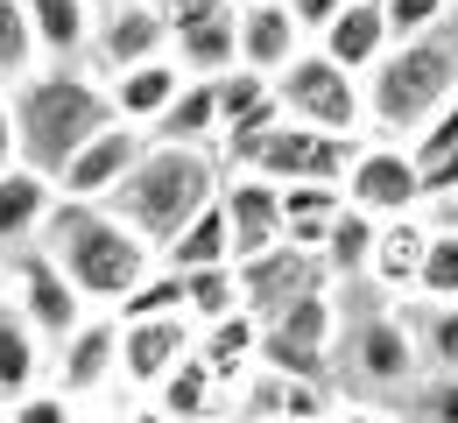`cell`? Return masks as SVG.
Instances as JSON below:
<instances>
[{
	"label": "cell",
	"instance_id": "37",
	"mask_svg": "<svg viewBox=\"0 0 458 423\" xmlns=\"http://www.w3.org/2000/svg\"><path fill=\"white\" fill-rule=\"evenodd\" d=\"M381 14L395 29V43H416V36H445L452 0H381Z\"/></svg>",
	"mask_w": 458,
	"mask_h": 423
},
{
	"label": "cell",
	"instance_id": "44",
	"mask_svg": "<svg viewBox=\"0 0 458 423\" xmlns=\"http://www.w3.org/2000/svg\"><path fill=\"white\" fill-rule=\"evenodd\" d=\"M240 0H170V21H205V14H233Z\"/></svg>",
	"mask_w": 458,
	"mask_h": 423
},
{
	"label": "cell",
	"instance_id": "43",
	"mask_svg": "<svg viewBox=\"0 0 458 423\" xmlns=\"http://www.w3.org/2000/svg\"><path fill=\"white\" fill-rule=\"evenodd\" d=\"M21 163V127H14V99L0 92V170H14Z\"/></svg>",
	"mask_w": 458,
	"mask_h": 423
},
{
	"label": "cell",
	"instance_id": "35",
	"mask_svg": "<svg viewBox=\"0 0 458 423\" xmlns=\"http://www.w3.org/2000/svg\"><path fill=\"white\" fill-rule=\"evenodd\" d=\"M176 310H191V290H183V275H176V268H156V275L120 303L114 317H120V325H141V317H176Z\"/></svg>",
	"mask_w": 458,
	"mask_h": 423
},
{
	"label": "cell",
	"instance_id": "33",
	"mask_svg": "<svg viewBox=\"0 0 458 423\" xmlns=\"http://www.w3.org/2000/svg\"><path fill=\"white\" fill-rule=\"evenodd\" d=\"M183 290H191V317H198V332L247 310V303H240V268H191Z\"/></svg>",
	"mask_w": 458,
	"mask_h": 423
},
{
	"label": "cell",
	"instance_id": "45",
	"mask_svg": "<svg viewBox=\"0 0 458 423\" xmlns=\"http://www.w3.org/2000/svg\"><path fill=\"white\" fill-rule=\"evenodd\" d=\"M430 226H437V233H458V190H452V198H437V205H430Z\"/></svg>",
	"mask_w": 458,
	"mask_h": 423
},
{
	"label": "cell",
	"instance_id": "11",
	"mask_svg": "<svg viewBox=\"0 0 458 423\" xmlns=\"http://www.w3.org/2000/svg\"><path fill=\"white\" fill-rule=\"evenodd\" d=\"M191 353H198V317H191V310L120 325V381H127L134 395H156Z\"/></svg>",
	"mask_w": 458,
	"mask_h": 423
},
{
	"label": "cell",
	"instance_id": "14",
	"mask_svg": "<svg viewBox=\"0 0 458 423\" xmlns=\"http://www.w3.org/2000/svg\"><path fill=\"white\" fill-rule=\"evenodd\" d=\"M141 156H148V134L127 127V121H114L99 141H85V148L71 156V170L57 177V190H64V198H78V205H114V190L134 177Z\"/></svg>",
	"mask_w": 458,
	"mask_h": 423
},
{
	"label": "cell",
	"instance_id": "5",
	"mask_svg": "<svg viewBox=\"0 0 458 423\" xmlns=\"http://www.w3.org/2000/svg\"><path fill=\"white\" fill-rule=\"evenodd\" d=\"M226 170H247V177L268 183H345L352 156H360V134H325V127H254V134H226L219 141Z\"/></svg>",
	"mask_w": 458,
	"mask_h": 423
},
{
	"label": "cell",
	"instance_id": "18",
	"mask_svg": "<svg viewBox=\"0 0 458 423\" xmlns=\"http://www.w3.org/2000/svg\"><path fill=\"white\" fill-rule=\"evenodd\" d=\"M57 205H64L57 177H43V170H29V163L0 170V254L36 247V241H43V226L57 219Z\"/></svg>",
	"mask_w": 458,
	"mask_h": 423
},
{
	"label": "cell",
	"instance_id": "26",
	"mask_svg": "<svg viewBox=\"0 0 458 423\" xmlns=\"http://www.w3.org/2000/svg\"><path fill=\"white\" fill-rule=\"evenodd\" d=\"M163 268H176V275H191V268H233V219H226L219 198L163 247Z\"/></svg>",
	"mask_w": 458,
	"mask_h": 423
},
{
	"label": "cell",
	"instance_id": "12",
	"mask_svg": "<svg viewBox=\"0 0 458 423\" xmlns=\"http://www.w3.org/2000/svg\"><path fill=\"white\" fill-rule=\"evenodd\" d=\"M345 353H352V374L367 388H416L423 381V346H416V325L402 310H381V317H360L345 332Z\"/></svg>",
	"mask_w": 458,
	"mask_h": 423
},
{
	"label": "cell",
	"instance_id": "8",
	"mask_svg": "<svg viewBox=\"0 0 458 423\" xmlns=\"http://www.w3.org/2000/svg\"><path fill=\"white\" fill-rule=\"evenodd\" d=\"M345 205H360L367 219H409L423 212V163L402 141H360L352 170H345Z\"/></svg>",
	"mask_w": 458,
	"mask_h": 423
},
{
	"label": "cell",
	"instance_id": "30",
	"mask_svg": "<svg viewBox=\"0 0 458 423\" xmlns=\"http://www.w3.org/2000/svg\"><path fill=\"white\" fill-rule=\"evenodd\" d=\"M198 360L219 374V388H226L233 374H247V367L261 360V317H219V325H205L198 332Z\"/></svg>",
	"mask_w": 458,
	"mask_h": 423
},
{
	"label": "cell",
	"instance_id": "50",
	"mask_svg": "<svg viewBox=\"0 0 458 423\" xmlns=\"http://www.w3.org/2000/svg\"><path fill=\"white\" fill-rule=\"evenodd\" d=\"M106 7H114V0H99V14H106Z\"/></svg>",
	"mask_w": 458,
	"mask_h": 423
},
{
	"label": "cell",
	"instance_id": "21",
	"mask_svg": "<svg viewBox=\"0 0 458 423\" xmlns=\"http://www.w3.org/2000/svg\"><path fill=\"white\" fill-rule=\"evenodd\" d=\"M310 50H325V57H332V63H345L352 78H367L374 63L395 50V29H388V14H381V7L352 0V7H345L339 21H332V29L318 36V43H310Z\"/></svg>",
	"mask_w": 458,
	"mask_h": 423
},
{
	"label": "cell",
	"instance_id": "53",
	"mask_svg": "<svg viewBox=\"0 0 458 423\" xmlns=\"http://www.w3.org/2000/svg\"><path fill=\"white\" fill-rule=\"evenodd\" d=\"M452 7H458V0H452Z\"/></svg>",
	"mask_w": 458,
	"mask_h": 423
},
{
	"label": "cell",
	"instance_id": "19",
	"mask_svg": "<svg viewBox=\"0 0 458 423\" xmlns=\"http://www.w3.org/2000/svg\"><path fill=\"white\" fill-rule=\"evenodd\" d=\"M183 85H191V71H183L176 57L134 63V71L106 78V92H114V114H120L127 127H141V134H156V121H163L176 99H183Z\"/></svg>",
	"mask_w": 458,
	"mask_h": 423
},
{
	"label": "cell",
	"instance_id": "29",
	"mask_svg": "<svg viewBox=\"0 0 458 423\" xmlns=\"http://www.w3.org/2000/svg\"><path fill=\"white\" fill-rule=\"evenodd\" d=\"M148 141H191V148H219V78H191L183 99L156 121Z\"/></svg>",
	"mask_w": 458,
	"mask_h": 423
},
{
	"label": "cell",
	"instance_id": "25",
	"mask_svg": "<svg viewBox=\"0 0 458 423\" xmlns=\"http://www.w3.org/2000/svg\"><path fill=\"white\" fill-rule=\"evenodd\" d=\"M345 212V183H283V233L289 247H325V233Z\"/></svg>",
	"mask_w": 458,
	"mask_h": 423
},
{
	"label": "cell",
	"instance_id": "15",
	"mask_svg": "<svg viewBox=\"0 0 458 423\" xmlns=\"http://www.w3.org/2000/svg\"><path fill=\"white\" fill-rule=\"evenodd\" d=\"M50 367H57V388L71 402H85V395H99L106 381H120V317L114 310H92L57 353H50Z\"/></svg>",
	"mask_w": 458,
	"mask_h": 423
},
{
	"label": "cell",
	"instance_id": "17",
	"mask_svg": "<svg viewBox=\"0 0 458 423\" xmlns=\"http://www.w3.org/2000/svg\"><path fill=\"white\" fill-rule=\"evenodd\" d=\"M303 50H310V36H303V21H296L289 0H247L240 7V71L283 78Z\"/></svg>",
	"mask_w": 458,
	"mask_h": 423
},
{
	"label": "cell",
	"instance_id": "7",
	"mask_svg": "<svg viewBox=\"0 0 458 423\" xmlns=\"http://www.w3.org/2000/svg\"><path fill=\"white\" fill-rule=\"evenodd\" d=\"M332 346H339V297H332V283L296 297L276 325H261V367L296 374V381H325Z\"/></svg>",
	"mask_w": 458,
	"mask_h": 423
},
{
	"label": "cell",
	"instance_id": "48",
	"mask_svg": "<svg viewBox=\"0 0 458 423\" xmlns=\"http://www.w3.org/2000/svg\"><path fill=\"white\" fill-rule=\"evenodd\" d=\"M134 7H170V0H134Z\"/></svg>",
	"mask_w": 458,
	"mask_h": 423
},
{
	"label": "cell",
	"instance_id": "4",
	"mask_svg": "<svg viewBox=\"0 0 458 423\" xmlns=\"http://www.w3.org/2000/svg\"><path fill=\"white\" fill-rule=\"evenodd\" d=\"M458 92V50L452 36H416L395 43L388 57L367 71V121L395 127V134H423V127L445 114V99Z\"/></svg>",
	"mask_w": 458,
	"mask_h": 423
},
{
	"label": "cell",
	"instance_id": "13",
	"mask_svg": "<svg viewBox=\"0 0 458 423\" xmlns=\"http://www.w3.org/2000/svg\"><path fill=\"white\" fill-rule=\"evenodd\" d=\"M170 43H176L170 7H134V0H114V7L99 14L92 57H99V71H106V78H120V71H134V63L170 57Z\"/></svg>",
	"mask_w": 458,
	"mask_h": 423
},
{
	"label": "cell",
	"instance_id": "3",
	"mask_svg": "<svg viewBox=\"0 0 458 423\" xmlns=\"http://www.w3.org/2000/svg\"><path fill=\"white\" fill-rule=\"evenodd\" d=\"M226 190V156L219 148H191V141H148V156L134 163V177L114 190V212L156 241V254Z\"/></svg>",
	"mask_w": 458,
	"mask_h": 423
},
{
	"label": "cell",
	"instance_id": "23",
	"mask_svg": "<svg viewBox=\"0 0 458 423\" xmlns=\"http://www.w3.org/2000/svg\"><path fill=\"white\" fill-rule=\"evenodd\" d=\"M423 261H430V219H381V241H374V290H388V297H402V290H416L423 283Z\"/></svg>",
	"mask_w": 458,
	"mask_h": 423
},
{
	"label": "cell",
	"instance_id": "6",
	"mask_svg": "<svg viewBox=\"0 0 458 423\" xmlns=\"http://www.w3.org/2000/svg\"><path fill=\"white\" fill-rule=\"evenodd\" d=\"M276 99L296 127H325V134H360V121H367V85L325 50H303L289 63L276 78Z\"/></svg>",
	"mask_w": 458,
	"mask_h": 423
},
{
	"label": "cell",
	"instance_id": "39",
	"mask_svg": "<svg viewBox=\"0 0 458 423\" xmlns=\"http://www.w3.org/2000/svg\"><path fill=\"white\" fill-rule=\"evenodd\" d=\"M7 410H14V423H85L64 388H36V395H21V402H7Z\"/></svg>",
	"mask_w": 458,
	"mask_h": 423
},
{
	"label": "cell",
	"instance_id": "46",
	"mask_svg": "<svg viewBox=\"0 0 458 423\" xmlns=\"http://www.w3.org/2000/svg\"><path fill=\"white\" fill-rule=\"evenodd\" d=\"M332 423H395V417H388V410H360V402H352V410H339Z\"/></svg>",
	"mask_w": 458,
	"mask_h": 423
},
{
	"label": "cell",
	"instance_id": "31",
	"mask_svg": "<svg viewBox=\"0 0 458 423\" xmlns=\"http://www.w3.org/2000/svg\"><path fill=\"white\" fill-rule=\"evenodd\" d=\"M156 410H163L170 423H219V374L191 353V360L156 388Z\"/></svg>",
	"mask_w": 458,
	"mask_h": 423
},
{
	"label": "cell",
	"instance_id": "20",
	"mask_svg": "<svg viewBox=\"0 0 458 423\" xmlns=\"http://www.w3.org/2000/svg\"><path fill=\"white\" fill-rule=\"evenodd\" d=\"M43 367H50V339L29 325V310L7 297L0 303V402H21L43 388Z\"/></svg>",
	"mask_w": 458,
	"mask_h": 423
},
{
	"label": "cell",
	"instance_id": "51",
	"mask_svg": "<svg viewBox=\"0 0 458 423\" xmlns=\"http://www.w3.org/2000/svg\"><path fill=\"white\" fill-rule=\"evenodd\" d=\"M367 7H381V0H367Z\"/></svg>",
	"mask_w": 458,
	"mask_h": 423
},
{
	"label": "cell",
	"instance_id": "49",
	"mask_svg": "<svg viewBox=\"0 0 458 423\" xmlns=\"http://www.w3.org/2000/svg\"><path fill=\"white\" fill-rule=\"evenodd\" d=\"M0 423H14V410H7V402H0Z\"/></svg>",
	"mask_w": 458,
	"mask_h": 423
},
{
	"label": "cell",
	"instance_id": "36",
	"mask_svg": "<svg viewBox=\"0 0 458 423\" xmlns=\"http://www.w3.org/2000/svg\"><path fill=\"white\" fill-rule=\"evenodd\" d=\"M416 297L423 303H458V233H437V226H430V261H423Z\"/></svg>",
	"mask_w": 458,
	"mask_h": 423
},
{
	"label": "cell",
	"instance_id": "32",
	"mask_svg": "<svg viewBox=\"0 0 458 423\" xmlns=\"http://www.w3.org/2000/svg\"><path fill=\"white\" fill-rule=\"evenodd\" d=\"M36 21H29V0H0V92H14L29 71H36Z\"/></svg>",
	"mask_w": 458,
	"mask_h": 423
},
{
	"label": "cell",
	"instance_id": "27",
	"mask_svg": "<svg viewBox=\"0 0 458 423\" xmlns=\"http://www.w3.org/2000/svg\"><path fill=\"white\" fill-rule=\"evenodd\" d=\"M247 410L261 423H318L325 417V381H296V374L261 367L254 388H247Z\"/></svg>",
	"mask_w": 458,
	"mask_h": 423
},
{
	"label": "cell",
	"instance_id": "28",
	"mask_svg": "<svg viewBox=\"0 0 458 423\" xmlns=\"http://www.w3.org/2000/svg\"><path fill=\"white\" fill-rule=\"evenodd\" d=\"M374 241H381V219H367L360 205H345L339 226H332V233H325V247H318V254H325L332 290H339V283H367V275H374Z\"/></svg>",
	"mask_w": 458,
	"mask_h": 423
},
{
	"label": "cell",
	"instance_id": "38",
	"mask_svg": "<svg viewBox=\"0 0 458 423\" xmlns=\"http://www.w3.org/2000/svg\"><path fill=\"white\" fill-rule=\"evenodd\" d=\"M416 423H458V374H423L416 381Z\"/></svg>",
	"mask_w": 458,
	"mask_h": 423
},
{
	"label": "cell",
	"instance_id": "52",
	"mask_svg": "<svg viewBox=\"0 0 458 423\" xmlns=\"http://www.w3.org/2000/svg\"><path fill=\"white\" fill-rule=\"evenodd\" d=\"M240 7H247V0H240Z\"/></svg>",
	"mask_w": 458,
	"mask_h": 423
},
{
	"label": "cell",
	"instance_id": "16",
	"mask_svg": "<svg viewBox=\"0 0 458 423\" xmlns=\"http://www.w3.org/2000/svg\"><path fill=\"white\" fill-rule=\"evenodd\" d=\"M219 205H226V219H233V261H254V254H268V247L289 241V233H283V183L247 177V170H226Z\"/></svg>",
	"mask_w": 458,
	"mask_h": 423
},
{
	"label": "cell",
	"instance_id": "22",
	"mask_svg": "<svg viewBox=\"0 0 458 423\" xmlns=\"http://www.w3.org/2000/svg\"><path fill=\"white\" fill-rule=\"evenodd\" d=\"M29 21H36L43 63H78V57H92L99 0H29Z\"/></svg>",
	"mask_w": 458,
	"mask_h": 423
},
{
	"label": "cell",
	"instance_id": "34",
	"mask_svg": "<svg viewBox=\"0 0 458 423\" xmlns=\"http://www.w3.org/2000/svg\"><path fill=\"white\" fill-rule=\"evenodd\" d=\"M416 346H423V374H458V303H423Z\"/></svg>",
	"mask_w": 458,
	"mask_h": 423
},
{
	"label": "cell",
	"instance_id": "42",
	"mask_svg": "<svg viewBox=\"0 0 458 423\" xmlns=\"http://www.w3.org/2000/svg\"><path fill=\"white\" fill-rule=\"evenodd\" d=\"M452 190H458V148L437 156V163H423V205H437V198H452Z\"/></svg>",
	"mask_w": 458,
	"mask_h": 423
},
{
	"label": "cell",
	"instance_id": "2",
	"mask_svg": "<svg viewBox=\"0 0 458 423\" xmlns=\"http://www.w3.org/2000/svg\"><path fill=\"white\" fill-rule=\"evenodd\" d=\"M7 99H14V127H21V163L43 170V177H64L71 156L120 121L106 78H92V71H78V63H43V71H29Z\"/></svg>",
	"mask_w": 458,
	"mask_h": 423
},
{
	"label": "cell",
	"instance_id": "24",
	"mask_svg": "<svg viewBox=\"0 0 458 423\" xmlns=\"http://www.w3.org/2000/svg\"><path fill=\"white\" fill-rule=\"evenodd\" d=\"M170 57L191 78H226V71H240V7L233 14H205V21H176Z\"/></svg>",
	"mask_w": 458,
	"mask_h": 423
},
{
	"label": "cell",
	"instance_id": "1",
	"mask_svg": "<svg viewBox=\"0 0 458 423\" xmlns=\"http://www.w3.org/2000/svg\"><path fill=\"white\" fill-rule=\"evenodd\" d=\"M43 247H50V261H57L64 275L78 283V297L92 303V310H120L163 268L156 241H141L114 205H78V198L57 205V219L43 226Z\"/></svg>",
	"mask_w": 458,
	"mask_h": 423
},
{
	"label": "cell",
	"instance_id": "10",
	"mask_svg": "<svg viewBox=\"0 0 458 423\" xmlns=\"http://www.w3.org/2000/svg\"><path fill=\"white\" fill-rule=\"evenodd\" d=\"M240 268V303H247V317H261V325H276L296 297H310V290H325L332 275H325V254H310V247H268V254H254V261H233Z\"/></svg>",
	"mask_w": 458,
	"mask_h": 423
},
{
	"label": "cell",
	"instance_id": "40",
	"mask_svg": "<svg viewBox=\"0 0 458 423\" xmlns=\"http://www.w3.org/2000/svg\"><path fill=\"white\" fill-rule=\"evenodd\" d=\"M409 148H416V163H437V156H452V148H458V92L445 99V114L423 127V134H416Z\"/></svg>",
	"mask_w": 458,
	"mask_h": 423
},
{
	"label": "cell",
	"instance_id": "47",
	"mask_svg": "<svg viewBox=\"0 0 458 423\" xmlns=\"http://www.w3.org/2000/svg\"><path fill=\"white\" fill-rule=\"evenodd\" d=\"M14 297V261H7V254H0V303Z\"/></svg>",
	"mask_w": 458,
	"mask_h": 423
},
{
	"label": "cell",
	"instance_id": "41",
	"mask_svg": "<svg viewBox=\"0 0 458 423\" xmlns=\"http://www.w3.org/2000/svg\"><path fill=\"white\" fill-rule=\"evenodd\" d=\"M289 7H296V21H303V36L318 43V36H325V29L339 21L345 7H352V0H289Z\"/></svg>",
	"mask_w": 458,
	"mask_h": 423
},
{
	"label": "cell",
	"instance_id": "9",
	"mask_svg": "<svg viewBox=\"0 0 458 423\" xmlns=\"http://www.w3.org/2000/svg\"><path fill=\"white\" fill-rule=\"evenodd\" d=\"M7 261H14V303L29 310V325H36L50 346H64V339L92 317V303L78 297V283L50 261V247H43V241H36V247H14Z\"/></svg>",
	"mask_w": 458,
	"mask_h": 423
}]
</instances>
